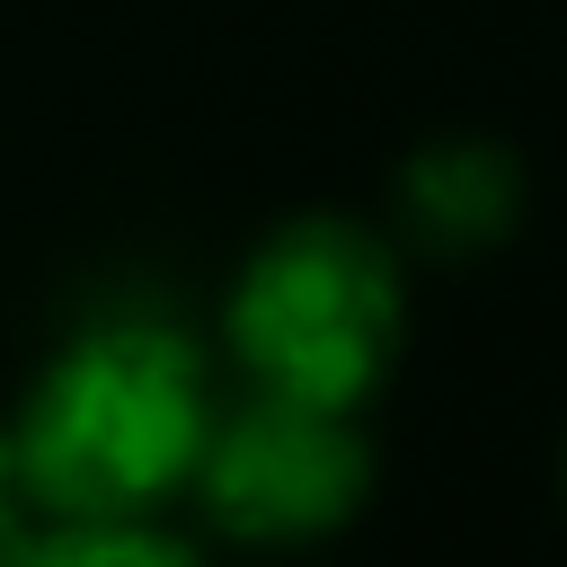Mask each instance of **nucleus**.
I'll return each instance as SVG.
<instances>
[{
	"mask_svg": "<svg viewBox=\"0 0 567 567\" xmlns=\"http://www.w3.org/2000/svg\"><path fill=\"white\" fill-rule=\"evenodd\" d=\"M213 416V363L177 319H89L9 416V487L35 523H159Z\"/></svg>",
	"mask_w": 567,
	"mask_h": 567,
	"instance_id": "1",
	"label": "nucleus"
},
{
	"mask_svg": "<svg viewBox=\"0 0 567 567\" xmlns=\"http://www.w3.org/2000/svg\"><path fill=\"white\" fill-rule=\"evenodd\" d=\"M408 337V284L381 230L346 213H292L275 221L230 301H221V346L248 372V390L310 399V408H363Z\"/></svg>",
	"mask_w": 567,
	"mask_h": 567,
	"instance_id": "2",
	"label": "nucleus"
},
{
	"mask_svg": "<svg viewBox=\"0 0 567 567\" xmlns=\"http://www.w3.org/2000/svg\"><path fill=\"white\" fill-rule=\"evenodd\" d=\"M186 496L204 505V523L221 540H248V549L328 540L372 496V443H363L354 408H310V399L248 390V408L213 416Z\"/></svg>",
	"mask_w": 567,
	"mask_h": 567,
	"instance_id": "3",
	"label": "nucleus"
},
{
	"mask_svg": "<svg viewBox=\"0 0 567 567\" xmlns=\"http://www.w3.org/2000/svg\"><path fill=\"white\" fill-rule=\"evenodd\" d=\"M408 213L425 239L443 248H478L514 221V159L487 151V142H434L416 168H408Z\"/></svg>",
	"mask_w": 567,
	"mask_h": 567,
	"instance_id": "4",
	"label": "nucleus"
},
{
	"mask_svg": "<svg viewBox=\"0 0 567 567\" xmlns=\"http://www.w3.org/2000/svg\"><path fill=\"white\" fill-rule=\"evenodd\" d=\"M18 567H204V549L159 523H35Z\"/></svg>",
	"mask_w": 567,
	"mask_h": 567,
	"instance_id": "5",
	"label": "nucleus"
},
{
	"mask_svg": "<svg viewBox=\"0 0 567 567\" xmlns=\"http://www.w3.org/2000/svg\"><path fill=\"white\" fill-rule=\"evenodd\" d=\"M27 532H35V514L0 487V567H18V549H27Z\"/></svg>",
	"mask_w": 567,
	"mask_h": 567,
	"instance_id": "6",
	"label": "nucleus"
},
{
	"mask_svg": "<svg viewBox=\"0 0 567 567\" xmlns=\"http://www.w3.org/2000/svg\"><path fill=\"white\" fill-rule=\"evenodd\" d=\"M0 487H9V416H0ZM18 496V487H9Z\"/></svg>",
	"mask_w": 567,
	"mask_h": 567,
	"instance_id": "7",
	"label": "nucleus"
}]
</instances>
